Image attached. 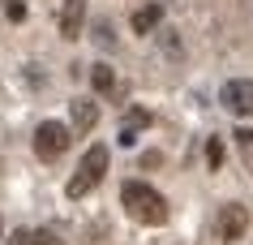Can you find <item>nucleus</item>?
I'll return each instance as SVG.
<instances>
[{"label":"nucleus","instance_id":"nucleus-1","mask_svg":"<svg viewBox=\"0 0 253 245\" xmlns=\"http://www.w3.org/2000/svg\"><path fill=\"white\" fill-rule=\"evenodd\" d=\"M120 202H125V211H129L137 224H150V228L168 224V215H172L168 198H163L155 185H146V181H125V185H120Z\"/></svg>","mask_w":253,"mask_h":245},{"label":"nucleus","instance_id":"nucleus-2","mask_svg":"<svg viewBox=\"0 0 253 245\" xmlns=\"http://www.w3.org/2000/svg\"><path fill=\"white\" fill-rule=\"evenodd\" d=\"M103 172H107V147H90L86 155H82V163H78V172L69 177V198H86V194L103 181Z\"/></svg>","mask_w":253,"mask_h":245},{"label":"nucleus","instance_id":"nucleus-3","mask_svg":"<svg viewBox=\"0 0 253 245\" xmlns=\"http://www.w3.org/2000/svg\"><path fill=\"white\" fill-rule=\"evenodd\" d=\"M69 142H73V138H69V129L60 121H43L39 129H35V155H39L43 163L60 159V155L69 150Z\"/></svg>","mask_w":253,"mask_h":245},{"label":"nucleus","instance_id":"nucleus-4","mask_svg":"<svg viewBox=\"0 0 253 245\" xmlns=\"http://www.w3.org/2000/svg\"><path fill=\"white\" fill-rule=\"evenodd\" d=\"M249 232V206H240V202H223L219 206V215H214V237L223 245L240 241Z\"/></svg>","mask_w":253,"mask_h":245},{"label":"nucleus","instance_id":"nucleus-5","mask_svg":"<svg viewBox=\"0 0 253 245\" xmlns=\"http://www.w3.org/2000/svg\"><path fill=\"white\" fill-rule=\"evenodd\" d=\"M219 103H223L232 116H253V78H232V82H223Z\"/></svg>","mask_w":253,"mask_h":245},{"label":"nucleus","instance_id":"nucleus-6","mask_svg":"<svg viewBox=\"0 0 253 245\" xmlns=\"http://www.w3.org/2000/svg\"><path fill=\"white\" fill-rule=\"evenodd\" d=\"M82 26H86V0H65V9H60V35L65 39H82Z\"/></svg>","mask_w":253,"mask_h":245},{"label":"nucleus","instance_id":"nucleus-7","mask_svg":"<svg viewBox=\"0 0 253 245\" xmlns=\"http://www.w3.org/2000/svg\"><path fill=\"white\" fill-rule=\"evenodd\" d=\"M69 112H73V129H82V134L99 125V103H94V99H73Z\"/></svg>","mask_w":253,"mask_h":245},{"label":"nucleus","instance_id":"nucleus-8","mask_svg":"<svg viewBox=\"0 0 253 245\" xmlns=\"http://www.w3.org/2000/svg\"><path fill=\"white\" fill-rule=\"evenodd\" d=\"M159 22H163V4H159V0H150V4H142V9H133V35H150Z\"/></svg>","mask_w":253,"mask_h":245},{"label":"nucleus","instance_id":"nucleus-9","mask_svg":"<svg viewBox=\"0 0 253 245\" xmlns=\"http://www.w3.org/2000/svg\"><path fill=\"white\" fill-rule=\"evenodd\" d=\"M90 86L99 91V95H107V91L116 86V73H112V65H107V60H94V65H90Z\"/></svg>","mask_w":253,"mask_h":245},{"label":"nucleus","instance_id":"nucleus-10","mask_svg":"<svg viewBox=\"0 0 253 245\" xmlns=\"http://www.w3.org/2000/svg\"><path fill=\"white\" fill-rule=\"evenodd\" d=\"M146 125H150V112H146V108H133V112H125V125H120V129H129V134H142Z\"/></svg>","mask_w":253,"mask_h":245},{"label":"nucleus","instance_id":"nucleus-11","mask_svg":"<svg viewBox=\"0 0 253 245\" xmlns=\"http://www.w3.org/2000/svg\"><path fill=\"white\" fill-rule=\"evenodd\" d=\"M94 43H103V48H116V35H112V22H107V17H99V22H94Z\"/></svg>","mask_w":253,"mask_h":245},{"label":"nucleus","instance_id":"nucleus-12","mask_svg":"<svg viewBox=\"0 0 253 245\" xmlns=\"http://www.w3.org/2000/svg\"><path fill=\"white\" fill-rule=\"evenodd\" d=\"M206 163H211V168H223V142H219V138L206 142Z\"/></svg>","mask_w":253,"mask_h":245},{"label":"nucleus","instance_id":"nucleus-13","mask_svg":"<svg viewBox=\"0 0 253 245\" xmlns=\"http://www.w3.org/2000/svg\"><path fill=\"white\" fill-rule=\"evenodd\" d=\"M30 245H65V241H60L52 228H39V232H30Z\"/></svg>","mask_w":253,"mask_h":245},{"label":"nucleus","instance_id":"nucleus-14","mask_svg":"<svg viewBox=\"0 0 253 245\" xmlns=\"http://www.w3.org/2000/svg\"><path fill=\"white\" fill-rule=\"evenodd\" d=\"M163 35V52H172V56H180L185 48H180V39H176V30H159Z\"/></svg>","mask_w":253,"mask_h":245},{"label":"nucleus","instance_id":"nucleus-15","mask_svg":"<svg viewBox=\"0 0 253 245\" xmlns=\"http://www.w3.org/2000/svg\"><path fill=\"white\" fill-rule=\"evenodd\" d=\"M4 13H9V22H22V17H26V4H22V0H9Z\"/></svg>","mask_w":253,"mask_h":245},{"label":"nucleus","instance_id":"nucleus-16","mask_svg":"<svg viewBox=\"0 0 253 245\" xmlns=\"http://www.w3.org/2000/svg\"><path fill=\"white\" fill-rule=\"evenodd\" d=\"M236 142H240V147H253V129H249V125H240V129H236Z\"/></svg>","mask_w":253,"mask_h":245}]
</instances>
